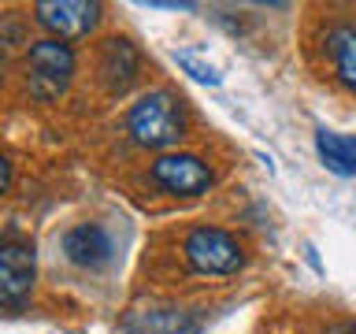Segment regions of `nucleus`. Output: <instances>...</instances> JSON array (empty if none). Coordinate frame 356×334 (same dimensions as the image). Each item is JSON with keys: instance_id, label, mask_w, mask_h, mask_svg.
<instances>
[{"instance_id": "obj_1", "label": "nucleus", "mask_w": 356, "mask_h": 334, "mask_svg": "<svg viewBox=\"0 0 356 334\" xmlns=\"http://www.w3.org/2000/svg\"><path fill=\"white\" fill-rule=\"evenodd\" d=\"M127 130L145 149H171L186 138V108L171 89H152L130 104Z\"/></svg>"}, {"instance_id": "obj_2", "label": "nucleus", "mask_w": 356, "mask_h": 334, "mask_svg": "<svg viewBox=\"0 0 356 334\" xmlns=\"http://www.w3.org/2000/svg\"><path fill=\"white\" fill-rule=\"evenodd\" d=\"M74 78V49L67 41L41 38L26 49V86L30 97L38 100H56L67 93Z\"/></svg>"}, {"instance_id": "obj_3", "label": "nucleus", "mask_w": 356, "mask_h": 334, "mask_svg": "<svg viewBox=\"0 0 356 334\" xmlns=\"http://www.w3.org/2000/svg\"><path fill=\"white\" fill-rule=\"evenodd\" d=\"M186 260L193 271H204V275H234L245 264V249L227 230L197 227L186 238Z\"/></svg>"}, {"instance_id": "obj_4", "label": "nucleus", "mask_w": 356, "mask_h": 334, "mask_svg": "<svg viewBox=\"0 0 356 334\" xmlns=\"http://www.w3.org/2000/svg\"><path fill=\"white\" fill-rule=\"evenodd\" d=\"M100 8L97 0H38L33 15L56 41H78L89 38L100 22Z\"/></svg>"}, {"instance_id": "obj_5", "label": "nucleus", "mask_w": 356, "mask_h": 334, "mask_svg": "<svg viewBox=\"0 0 356 334\" xmlns=\"http://www.w3.org/2000/svg\"><path fill=\"white\" fill-rule=\"evenodd\" d=\"M149 175L156 186H163L175 197H197L208 193L211 186V167L193 152H163L160 160H152Z\"/></svg>"}, {"instance_id": "obj_6", "label": "nucleus", "mask_w": 356, "mask_h": 334, "mask_svg": "<svg viewBox=\"0 0 356 334\" xmlns=\"http://www.w3.org/2000/svg\"><path fill=\"white\" fill-rule=\"evenodd\" d=\"M63 256L74 267H86V271H100L115 260V238L100 227V223H78L63 234Z\"/></svg>"}, {"instance_id": "obj_7", "label": "nucleus", "mask_w": 356, "mask_h": 334, "mask_svg": "<svg viewBox=\"0 0 356 334\" xmlns=\"http://www.w3.org/2000/svg\"><path fill=\"white\" fill-rule=\"evenodd\" d=\"M38 278V264L26 245H0V305H22Z\"/></svg>"}, {"instance_id": "obj_8", "label": "nucleus", "mask_w": 356, "mask_h": 334, "mask_svg": "<svg viewBox=\"0 0 356 334\" xmlns=\"http://www.w3.org/2000/svg\"><path fill=\"white\" fill-rule=\"evenodd\" d=\"M141 71V56L127 38H108L100 45V78L111 93H127Z\"/></svg>"}, {"instance_id": "obj_9", "label": "nucleus", "mask_w": 356, "mask_h": 334, "mask_svg": "<svg viewBox=\"0 0 356 334\" xmlns=\"http://www.w3.org/2000/svg\"><path fill=\"white\" fill-rule=\"evenodd\" d=\"M327 56L334 63V74L341 78V86L356 89V26L338 22L327 33Z\"/></svg>"}, {"instance_id": "obj_10", "label": "nucleus", "mask_w": 356, "mask_h": 334, "mask_svg": "<svg viewBox=\"0 0 356 334\" xmlns=\"http://www.w3.org/2000/svg\"><path fill=\"white\" fill-rule=\"evenodd\" d=\"M130 334H193L197 319H189L182 308H156V312H134L127 319Z\"/></svg>"}, {"instance_id": "obj_11", "label": "nucleus", "mask_w": 356, "mask_h": 334, "mask_svg": "<svg viewBox=\"0 0 356 334\" xmlns=\"http://www.w3.org/2000/svg\"><path fill=\"white\" fill-rule=\"evenodd\" d=\"M316 152L334 175H356V138L353 134L319 130L316 134Z\"/></svg>"}, {"instance_id": "obj_12", "label": "nucleus", "mask_w": 356, "mask_h": 334, "mask_svg": "<svg viewBox=\"0 0 356 334\" xmlns=\"http://www.w3.org/2000/svg\"><path fill=\"white\" fill-rule=\"evenodd\" d=\"M22 45H26V22H22L15 11H4V15H0V63H8Z\"/></svg>"}, {"instance_id": "obj_13", "label": "nucleus", "mask_w": 356, "mask_h": 334, "mask_svg": "<svg viewBox=\"0 0 356 334\" xmlns=\"http://www.w3.org/2000/svg\"><path fill=\"white\" fill-rule=\"evenodd\" d=\"M175 60H178V67L189 74V78H197V82H208V86H219L222 82V74H219V67L216 63H208L200 52H193V49H182V52H175Z\"/></svg>"}, {"instance_id": "obj_14", "label": "nucleus", "mask_w": 356, "mask_h": 334, "mask_svg": "<svg viewBox=\"0 0 356 334\" xmlns=\"http://www.w3.org/2000/svg\"><path fill=\"white\" fill-rule=\"evenodd\" d=\"M8 186H11V164H8V156H0V197L8 193Z\"/></svg>"}, {"instance_id": "obj_15", "label": "nucleus", "mask_w": 356, "mask_h": 334, "mask_svg": "<svg viewBox=\"0 0 356 334\" xmlns=\"http://www.w3.org/2000/svg\"><path fill=\"white\" fill-rule=\"evenodd\" d=\"M323 334H356V323H334V327H327Z\"/></svg>"}]
</instances>
